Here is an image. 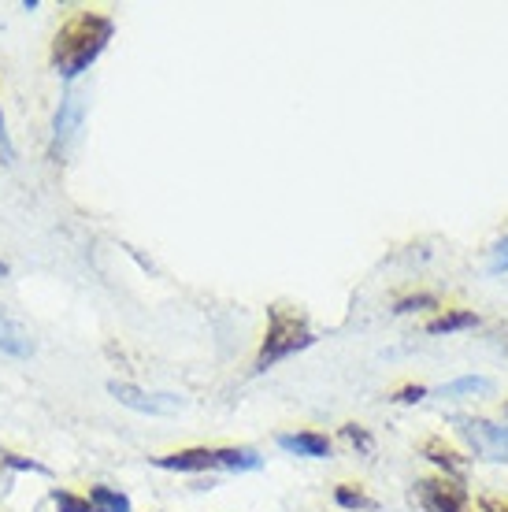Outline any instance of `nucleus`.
Instances as JSON below:
<instances>
[{
	"label": "nucleus",
	"instance_id": "f257e3e1",
	"mask_svg": "<svg viewBox=\"0 0 508 512\" xmlns=\"http://www.w3.org/2000/svg\"><path fill=\"white\" fill-rule=\"evenodd\" d=\"M115 34V23L108 15L97 12H78L75 19H67L60 26V34L52 41V64H56V75H64L67 82L78 78L86 71Z\"/></svg>",
	"mask_w": 508,
	"mask_h": 512
},
{
	"label": "nucleus",
	"instance_id": "f03ea898",
	"mask_svg": "<svg viewBox=\"0 0 508 512\" xmlns=\"http://www.w3.org/2000/svg\"><path fill=\"white\" fill-rule=\"evenodd\" d=\"M267 316H271V327H267V338L264 346H260V357H256V372H267L271 364H279L290 353H301V349L316 342V334L308 331L305 316L286 312V308H267Z\"/></svg>",
	"mask_w": 508,
	"mask_h": 512
},
{
	"label": "nucleus",
	"instance_id": "7ed1b4c3",
	"mask_svg": "<svg viewBox=\"0 0 508 512\" xmlns=\"http://www.w3.org/2000/svg\"><path fill=\"white\" fill-rule=\"evenodd\" d=\"M457 431L479 457L486 461H508V427H497L490 420H471V416H457Z\"/></svg>",
	"mask_w": 508,
	"mask_h": 512
},
{
	"label": "nucleus",
	"instance_id": "20e7f679",
	"mask_svg": "<svg viewBox=\"0 0 508 512\" xmlns=\"http://www.w3.org/2000/svg\"><path fill=\"white\" fill-rule=\"evenodd\" d=\"M108 394H112L119 405H127V409H134V412H149V416H175V412L186 409V397L149 394V390H141V386H134V383H119V379L108 383Z\"/></svg>",
	"mask_w": 508,
	"mask_h": 512
},
{
	"label": "nucleus",
	"instance_id": "39448f33",
	"mask_svg": "<svg viewBox=\"0 0 508 512\" xmlns=\"http://www.w3.org/2000/svg\"><path fill=\"white\" fill-rule=\"evenodd\" d=\"M416 494H420V505L427 512H464V505H468L464 487L449 483V479H423V483H416Z\"/></svg>",
	"mask_w": 508,
	"mask_h": 512
},
{
	"label": "nucleus",
	"instance_id": "423d86ee",
	"mask_svg": "<svg viewBox=\"0 0 508 512\" xmlns=\"http://www.w3.org/2000/svg\"><path fill=\"white\" fill-rule=\"evenodd\" d=\"M82 112H86V104L71 90L64 101H60V112H56V123H52V153L56 156L64 153V145L75 138V130L82 127Z\"/></svg>",
	"mask_w": 508,
	"mask_h": 512
},
{
	"label": "nucleus",
	"instance_id": "0eeeda50",
	"mask_svg": "<svg viewBox=\"0 0 508 512\" xmlns=\"http://www.w3.org/2000/svg\"><path fill=\"white\" fill-rule=\"evenodd\" d=\"M34 338H30V331H26L23 323L15 320L8 308L0 305V353H8V357H30L34 353Z\"/></svg>",
	"mask_w": 508,
	"mask_h": 512
},
{
	"label": "nucleus",
	"instance_id": "6e6552de",
	"mask_svg": "<svg viewBox=\"0 0 508 512\" xmlns=\"http://www.w3.org/2000/svg\"><path fill=\"white\" fill-rule=\"evenodd\" d=\"M153 464L164 468V472H208V468H219L216 449H178V453L156 457Z\"/></svg>",
	"mask_w": 508,
	"mask_h": 512
},
{
	"label": "nucleus",
	"instance_id": "1a4fd4ad",
	"mask_svg": "<svg viewBox=\"0 0 508 512\" xmlns=\"http://www.w3.org/2000/svg\"><path fill=\"white\" fill-rule=\"evenodd\" d=\"M279 449H286V453H293V457H312V461L331 457V442H327V435H316V431L279 435Z\"/></svg>",
	"mask_w": 508,
	"mask_h": 512
},
{
	"label": "nucleus",
	"instance_id": "9d476101",
	"mask_svg": "<svg viewBox=\"0 0 508 512\" xmlns=\"http://www.w3.org/2000/svg\"><path fill=\"white\" fill-rule=\"evenodd\" d=\"M490 394H494V379H486V375H464V379H453V383L434 390V397H442V401H464V397H490Z\"/></svg>",
	"mask_w": 508,
	"mask_h": 512
},
{
	"label": "nucleus",
	"instance_id": "9b49d317",
	"mask_svg": "<svg viewBox=\"0 0 508 512\" xmlns=\"http://www.w3.org/2000/svg\"><path fill=\"white\" fill-rule=\"evenodd\" d=\"M216 464L230 472H256L260 468V453L256 449H216Z\"/></svg>",
	"mask_w": 508,
	"mask_h": 512
},
{
	"label": "nucleus",
	"instance_id": "f8f14e48",
	"mask_svg": "<svg viewBox=\"0 0 508 512\" xmlns=\"http://www.w3.org/2000/svg\"><path fill=\"white\" fill-rule=\"evenodd\" d=\"M471 327H479L475 312H445V316L427 323V334H457V331H471Z\"/></svg>",
	"mask_w": 508,
	"mask_h": 512
},
{
	"label": "nucleus",
	"instance_id": "ddd939ff",
	"mask_svg": "<svg viewBox=\"0 0 508 512\" xmlns=\"http://www.w3.org/2000/svg\"><path fill=\"white\" fill-rule=\"evenodd\" d=\"M89 501L101 512H130V498L112 487H89Z\"/></svg>",
	"mask_w": 508,
	"mask_h": 512
},
{
	"label": "nucleus",
	"instance_id": "4468645a",
	"mask_svg": "<svg viewBox=\"0 0 508 512\" xmlns=\"http://www.w3.org/2000/svg\"><path fill=\"white\" fill-rule=\"evenodd\" d=\"M52 505H56V512H101L89 498H78L71 490H52Z\"/></svg>",
	"mask_w": 508,
	"mask_h": 512
},
{
	"label": "nucleus",
	"instance_id": "2eb2a0df",
	"mask_svg": "<svg viewBox=\"0 0 508 512\" xmlns=\"http://www.w3.org/2000/svg\"><path fill=\"white\" fill-rule=\"evenodd\" d=\"M334 501H338L342 509H368V512L379 509L368 494H360V490H353V487H338V490H334Z\"/></svg>",
	"mask_w": 508,
	"mask_h": 512
},
{
	"label": "nucleus",
	"instance_id": "dca6fc26",
	"mask_svg": "<svg viewBox=\"0 0 508 512\" xmlns=\"http://www.w3.org/2000/svg\"><path fill=\"white\" fill-rule=\"evenodd\" d=\"M0 464H8V468H19V472H41L49 475V468L38 461H30V457H19V453H8V449H0Z\"/></svg>",
	"mask_w": 508,
	"mask_h": 512
},
{
	"label": "nucleus",
	"instance_id": "f3484780",
	"mask_svg": "<svg viewBox=\"0 0 508 512\" xmlns=\"http://www.w3.org/2000/svg\"><path fill=\"white\" fill-rule=\"evenodd\" d=\"M427 453H431V461L434 464H442L445 472H453V475H464V464L457 461V453H449V449H442V446H427Z\"/></svg>",
	"mask_w": 508,
	"mask_h": 512
},
{
	"label": "nucleus",
	"instance_id": "a211bd4d",
	"mask_svg": "<svg viewBox=\"0 0 508 512\" xmlns=\"http://www.w3.org/2000/svg\"><path fill=\"white\" fill-rule=\"evenodd\" d=\"M342 435H345V442H349V446H360L364 453H371V435L364 431V427H356V423H345Z\"/></svg>",
	"mask_w": 508,
	"mask_h": 512
},
{
	"label": "nucleus",
	"instance_id": "6ab92c4d",
	"mask_svg": "<svg viewBox=\"0 0 508 512\" xmlns=\"http://www.w3.org/2000/svg\"><path fill=\"white\" fill-rule=\"evenodd\" d=\"M490 271H494V275L508 271V238H505V242H497L494 256H490Z\"/></svg>",
	"mask_w": 508,
	"mask_h": 512
},
{
	"label": "nucleus",
	"instance_id": "aec40b11",
	"mask_svg": "<svg viewBox=\"0 0 508 512\" xmlns=\"http://www.w3.org/2000/svg\"><path fill=\"white\" fill-rule=\"evenodd\" d=\"M423 305H434V297H408V301H401V305L394 308V312H416V308H423Z\"/></svg>",
	"mask_w": 508,
	"mask_h": 512
},
{
	"label": "nucleus",
	"instance_id": "412c9836",
	"mask_svg": "<svg viewBox=\"0 0 508 512\" xmlns=\"http://www.w3.org/2000/svg\"><path fill=\"white\" fill-rule=\"evenodd\" d=\"M420 397H427V390H423V386H405L394 401H401V405H412V401H420Z\"/></svg>",
	"mask_w": 508,
	"mask_h": 512
},
{
	"label": "nucleus",
	"instance_id": "4be33fe9",
	"mask_svg": "<svg viewBox=\"0 0 508 512\" xmlns=\"http://www.w3.org/2000/svg\"><path fill=\"white\" fill-rule=\"evenodd\" d=\"M0 145H8V130H4V112H0Z\"/></svg>",
	"mask_w": 508,
	"mask_h": 512
},
{
	"label": "nucleus",
	"instance_id": "5701e85b",
	"mask_svg": "<svg viewBox=\"0 0 508 512\" xmlns=\"http://www.w3.org/2000/svg\"><path fill=\"white\" fill-rule=\"evenodd\" d=\"M0 275H8V264H4V260H0Z\"/></svg>",
	"mask_w": 508,
	"mask_h": 512
},
{
	"label": "nucleus",
	"instance_id": "b1692460",
	"mask_svg": "<svg viewBox=\"0 0 508 512\" xmlns=\"http://www.w3.org/2000/svg\"><path fill=\"white\" fill-rule=\"evenodd\" d=\"M505 412H508V409H505Z\"/></svg>",
	"mask_w": 508,
	"mask_h": 512
},
{
	"label": "nucleus",
	"instance_id": "393cba45",
	"mask_svg": "<svg viewBox=\"0 0 508 512\" xmlns=\"http://www.w3.org/2000/svg\"><path fill=\"white\" fill-rule=\"evenodd\" d=\"M505 512H508V509H505Z\"/></svg>",
	"mask_w": 508,
	"mask_h": 512
}]
</instances>
